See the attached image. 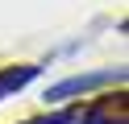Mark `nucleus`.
I'll use <instances>...</instances> for the list:
<instances>
[{"mask_svg": "<svg viewBox=\"0 0 129 124\" xmlns=\"http://www.w3.org/2000/svg\"><path fill=\"white\" fill-rule=\"evenodd\" d=\"M104 83H121V70H104V74H83V79H62L58 87L46 91V103H62L71 95H83V91H96Z\"/></svg>", "mask_w": 129, "mask_h": 124, "instance_id": "obj_1", "label": "nucleus"}, {"mask_svg": "<svg viewBox=\"0 0 129 124\" xmlns=\"http://www.w3.org/2000/svg\"><path fill=\"white\" fill-rule=\"evenodd\" d=\"M34 79H38V66H9V70H0V99L21 91V87H29Z\"/></svg>", "mask_w": 129, "mask_h": 124, "instance_id": "obj_2", "label": "nucleus"}, {"mask_svg": "<svg viewBox=\"0 0 129 124\" xmlns=\"http://www.w3.org/2000/svg\"><path fill=\"white\" fill-rule=\"evenodd\" d=\"M29 124H71V116H42V120H29Z\"/></svg>", "mask_w": 129, "mask_h": 124, "instance_id": "obj_3", "label": "nucleus"}]
</instances>
